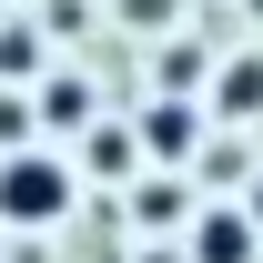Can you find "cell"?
Instances as JSON below:
<instances>
[{
    "label": "cell",
    "instance_id": "cell-6",
    "mask_svg": "<svg viewBox=\"0 0 263 263\" xmlns=\"http://www.w3.org/2000/svg\"><path fill=\"white\" fill-rule=\"evenodd\" d=\"M253 223H263V182H253Z\"/></svg>",
    "mask_w": 263,
    "mask_h": 263
},
{
    "label": "cell",
    "instance_id": "cell-5",
    "mask_svg": "<svg viewBox=\"0 0 263 263\" xmlns=\"http://www.w3.org/2000/svg\"><path fill=\"white\" fill-rule=\"evenodd\" d=\"M91 172H132V132H91Z\"/></svg>",
    "mask_w": 263,
    "mask_h": 263
},
{
    "label": "cell",
    "instance_id": "cell-2",
    "mask_svg": "<svg viewBox=\"0 0 263 263\" xmlns=\"http://www.w3.org/2000/svg\"><path fill=\"white\" fill-rule=\"evenodd\" d=\"M193 253H202V263H243V253H253V223H243V213H202Z\"/></svg>",
    "mask_w": 263,
    "mask_h": 263
},
{
    "label": "cell",
    "instance_id": "cell-1",
    "mask_svg": "<svg viewBox=\"0 0 263 263\" xmlns=\"http://www.w3.org/2000/svg\"><path fill=\"white\" fill-rule=\"evenodd\" d=\"M61 202H71V172L41 162V152H21V162L0 172V213L10 223H61Z\"/></svg>",
    "mask_w": 263,
    "mask_h": 263
},
{
    "label": "cell",
    "instance_id": "cell-3",
    "mask_svg": "<svg viewBox=\"0 0 263 263\" xmlns=\"http://www.w3.org/2000/svg\"><path fill=\"white\" fill-rule=\"evenodd\" d=\"M193 111H152V122H142V142H152V152H162V162H182V152H193Z\"/></svg>",
    "mask_w": 263,
    "mask_h": 263
},
{
    "label": "cell",
    "instance_id": "cell-4",
    "mask_svg": "<svg viewBox=\"0 0 263 263\" xmlns=\"http://www.w3.org/2000/svg\"><path fill=\"white\" fill-rule=\"evenodd\" d=\"M223 111H263V61H233L223 71Z\"/></svg>",
    "mask_w": 263,
    "mask_h": 263
}]
</instances>
